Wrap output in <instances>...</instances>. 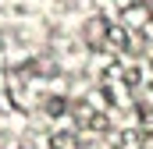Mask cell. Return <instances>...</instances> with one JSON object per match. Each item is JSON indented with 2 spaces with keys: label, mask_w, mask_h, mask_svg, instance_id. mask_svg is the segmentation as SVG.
<instances>
[{
  "label": "cell",
  "mask_w": 153,
  "mask_h": 149,
  "mask_svg": "<svg viewBox=\"0 0 153 149\" xmlns=\"http://www.w3.org/2000/svg\"><path fill=\"white\" fill-rule=\"evenodd\" d=\"M146 107H150V110H153V89H150V92H146Z\"/></svg>",
  "instance_id": "6da1fadb"
}]
</instances>
